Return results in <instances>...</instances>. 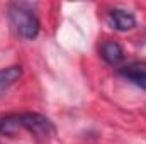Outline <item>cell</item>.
Masks as SVG:
<instances>
[{"label": "cell", "mask_w": 146, "mask_h": 144, "mask_svg": "<svg viewBox=\"0 0 146 144\" xmlns=\"http://www.w3.org/2000/svg\"><path fill=\"white\" fill-rule=\"evenodd\" d=\"M21 129L29 131L36 137L46 139L54 134V126L49 119L39 114H14L0 119V132L7 136L17 134Z\"/></svg>", "instance_id": "cell-1"}, {"label": "cell", "mask_w": 146, "mask_h": 144, "mask_svg": "<svg viewBox=\"0 0 146 144\" xmlns=\"http://www.w3.org/2000/svg\"><path fill=\"white\" fill-rule=\"evenodd\" d=\"M9 17L19 36H22L24 39H34L39 34V20L31 10L26 9V5L22 3L12 5L9 10Z\"/></svg>", "instance_id": "cell-2"}, {"label": "cell", "mask_w": 146, "mask_h": 144, "mask_svg": "<svg viewBox=\"0 0 146 144\" xmlns=\"http://www.w3.org/2000/svg\"><path fill=\"white\" fill-rule=\"evenodd\" d=\"M121 75L124 78H127L129 81H133L136 87L146 90V63H143V61L129 63L127 66L121 68Z\"/></svg>", "instance_id": "cell-3"}, {"label": "cell", "mask_w": 146, "mask_h": 144, "mask_svg": "<svg viewBox=\"0 0 146 144\" xmlns=\"http://www.w3.org/2000/svg\"><path fill=\"white\" fill-rule=\"evenodd\" d=\"M109 17H110V24L114 26V29H117V31H121V32L131 31V29H134V26H136L134 15H133L131 12H127V10H122V9H114V10H110Z\"/></svg>", "instance_id": "cell-4"}, {"label": "cell", "mask_w": 146, "mask_h": 144, "mask_svg": "<svg viewBox=\"0 0 146 144\" xmlns=\"http://www.w3.org/2000/svg\"><path fill=\"white\" fill-rule=\"evenodd\" d=\"M100 56H102V59L107 65L115 66V65H119L124 59V51H122L119 42H115V41H104L100 44Z\"/></svg>", "instance_id": "cell-5"}, {"label": "cell", "mask_w": 146, "mask_h": 144, "mask_svg": "<svg viewBox=\"0 0 146 144\" xmlns=\"http://www.w3.org/2000/svg\"><path fill=\"white\" fill-rule=\"evenodd\" d=\"M22 75V68L21 66H9L5 70H0V92L5 90L7 87L14 85Z\"/></svg>", "instance_id": "cell-6"}]
</instances>
